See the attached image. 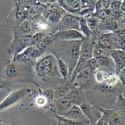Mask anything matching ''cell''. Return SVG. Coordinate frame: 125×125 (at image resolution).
I'll return each instance as SVG.
<instances>
[{
    "label": "cell",
    "instance_id": "obj_6",
    "mask_svg": "<svg viewBox=\"0 0 125 125\" xmlns=\"http://www.w3.org/2000/svg\"><path fill=\"white\" fill-rule=\"evenodd\" d=\"M97 110L101 114L106 125H123L122 115L114 110L113 108H104V107H97Z\"/></svg>",
    "mask_w": 125,
    "mask_h": 125
},
{
    "label": "cell",
    "instance_id": "obj_12",
    "mask_svg": "<svg viewBox=\"0 0 125 125\" xmlns=\"http://www.w3.org/2000/svg\"><path fill=\"white\" fill-rule=\"evenodd\" d=\"M96 43L106 51L115 50V39H114V35L112 32L101 33L98 38V41H96Z\"/></svg>",
    "mask_w": 125,
    "mask_h": 125
},
{
    "label": "cell",
    "instance_id": "obj_25",
    "mask_svg": "<svg viewBox=\"0 0 125 125\" xmlns=\"http://www.w3.org/2000/svg\"><path fill=\"white\" fill-rule=\"evenodd\" d=\"M121 4H122V1H110L109 10L111 12H118L120 11Z\"/></svg>",
    "mask_w": 125,
    "mask_h": 125
},
{
    "label": "cell",
    "instance_id": "obj_26",
    "mask_svg": "<svg viewBox=\"0 0 125 125\" xmlns=\"http://www.w3.org/2000/svg\"><path fill=\"white\" fill-rule=\"evenodd\" d=\"M7 86H6V84H5V82H3V81H0V90L1 89H4V88H6Z\"/></svg>",
    "mask_w": 125,
    "mask_h": 125
},
{
    "label": "cell",
    "instance_id": "obj_23",
    "mask_svg": "<svg viewBox=\"0 0 125 125\" xmlns=\"http://www.w3.org/2000/svg\"><path fill=\"white\" fill-rule=\"evenodd\" d=\"M84 19H85V18H84ZM85 20H86V24H87L88 28L90 29V31L93 33V31L96 30V28H97V25H98V20H97L94 16H93V14H92L90 17L86 18Z\"/></svg>",
    "mask_w": 125,
    "mask_h": 125
},
{
    "label": "cell",
    "instance_id": "obj_1",
    "mask_svg": "<svg viewBox=\"0 0 125 125\" xmlns=\"http://www.w3.org/2000/svg\"><path fill=\"white\" fill-rule=\"evenodd\" d=\"M60 42L61 43L58 46L59 51L51 50V52H54L55 54H57L65 62L68 67V70H69V75L71 76L72 72L74 71V69L76 67L77 61H78L81 41H69V42L60 41Z\"/></svg>",
    "mask_w": 125,
    "mask_h": 125
},
{
    "label": "cell",
    "instance_id": "obj_9",
    "mask_svg": "<svg viewBox=\"0 0 125 125\" xmlns=\"http://www.w3.org/2000/svg\"><path fill=\"white\" fill-rule=\"evenodd\" d=\"M79 108H80L81 112L83 113V115L85 116V118L89 121V123L91 125H94V123L100 117V113L97 110V108L95 106L91 105V104L88 103L86 100L83 102L82 104H80Z\"/></svg>",
    "mask_w": 125,
    "mask_h": 125
},
{
    "label": "cell",
    "instance_id": "obj_21",
    "mask_svg": "<svg viewBox=\"0 0 125 125\" xmlns=\"http://www.w3.org/2000/svg\"><path fill=\"white\" fill-rule=\"evenodd\" d=\"M104 56H108V53L106 50H104L102 47H100L97 43L93 47V52H92V58L94 59H98L100 57H104Z\"/></svg>",
    "mask_w": 125,
    "mask_h": 125
},
{
    "label": "cell",
    "instance_id": "obj_14",
    "mask_svg": "<svg viewBox=\"0 0 125 125\" xmlns=\"http://www.w3.org/2000/svg\"><path fill=\"white\" fill-rule=\"evenodd\" d=\"M4 76L7 79H14L19 76V70L15 63L10 61L4 67Z\"/></svg>",
    "mask_w": 125,
    "mask_h": 125
},
{
    "label": "cell",
    "instance_id": "obj_20",
    "mask_svg": "<svg viewBox=\"0 0 125 125\" xmlns=\"http://www.w3.org/2000/svg\"><path fill=\"white\" fill-rule=\"evenodd\" d=\"M108 74H110V73H108V72L104 71V70L97 69L94 72V74H93V79H94L95 82L98 83V84H102V83L105 81V79L107 78Z\"/></svg>",
    "mask_w": 125,
    "mask_h": 125
},
{
    "label": "cell",
    "instance_id": "obj_19",
    "mask_svg": "<svg viewBox=\"0 0 125 125\" xmlns=\"http://www.w3.org/2000/svg\"><path fill=\"white\" fill-rule=\"evenodd\" d=\"M18 31H19V34L18 35H32V26H31V23L27 20L20 23V26L18 28Z\"/></svg>",
    "mask_w": 125,
    "mask_h": 125
},
{
    "label": "cell",
    "instance_id": "obj_10",
    "mask_svg": "<svg viewBox=\"0 0 125 125\" xmlns=\"http://www.w3.org/2000/svg\"><path fill=\"white\" fill-rule=\"evenodd\" d=\"M114 64V72L119 74L125 68V52L123 50H112L108 53Z\"/></svg>",
    "mask_w": 125,
    "mask_h": 125
},
{
    "label": "cell",
    "instance_id": "obj_13",
    "mask_svg": "<svg viewBox=\"0 0 125 125\" xmlns=\"http://www.w3.org/2000/svg\"><path fill=\"white\" fill-rule=\"evenodd\" d=\"M50 53L54 56L55 58V61H56V66H57V71H58V74L59 76L62 78V79H69L70 75H69V70H68V67L66 65L65 62L62 60L57 54H55L54 52H50Z\"/></svg>",
    "mask_w": 125,
    "mask_h": 125
},
{
    "label": "cell",
    "instance_id": "obj_15",
    "mask_svg": "<svg viewBox=\"0 0 125 125\" xmlns=\"http://www.w3.org/2000/svg\"><path fill=\"white\" fill-rule=\"evenodd\" d=\"M64 13H65V11L61 7H57L54 11H52V12L47 14L46 19H47V21L51 24H58Z\"/></svg>",
    "mask_w": 125,
    "mask_h": 125
},
{
    "label": "cell",
    "instance_id": "obj_11",
    "mask_svg": "<svg viewBox=\"0 0 125 125\" xmlns=\"http://www.w3.org/2000/svg\"><path fill=\"white\" fill-rule=\"evenodd\" d=\"M61 115L68 118V119L74 120V121H77V122H81V123L85 124V125H91L89 123V121L85 118V116L83 115V113L81 112L79 106H77V105H72L66 112L61 114Z\"/></svg>",
    "mask_w": 125,
    "mask_h": 125
},
{
    "label": "cell",
    "instance_id": "obj_7",
    "mask_svg": "<svg viewBox=\"0 0 125 125\" xmlns=\"http://www.w3.org/2000/svg\"><path fill=\"white\" fill-rule=\"evenodd\" d=\"M55 38V40L64 41V42H69V41H81L83 38L82 34L78 30L75 29H69V30H59L56 32L52 33Z\"/></svg>",
    "mask_w": 125,
    "mask_h": 125
},
{
    "label": "cell",
    "instance_id": "obj_24",
    "mask_svg": "<svg viewBox=\"0 0 125 125\" xmlns=\"http://www.w3.org/2000/svg\"><path fill=\"white\" fill-rule=\"evenodd\" d=\"M40 92L47 98L49 103H52L54 101V90L53 89H44V90L40 89Z\"/></svg>",
    "mask_w": 125,
    "mask_h": 125
},
{
    "label": "cell",
    "instance_id": "obj_27",
    "mask_svg": "<svg viewBox=\"0 0 125 125\" xmlns=\"http://www.w3.org/2000/svg\"><path fill=\"white\" fill-rule=\"evenodd\" d=\"M0 125H9V124H6V123H4L1 119H0Z\"/></svg>",
    "mask_w": 125,
    "mask_h": 125
},
{
    "label": "cell",
    "instance_id": "obj_2",
    "mask_svg": "<svg viewBox=\"0 0 125 125\" xmlns=\"http://www.w3.org/2000/svg\"><path fill=\"white\" fill-rule=\"evenodd\" d=\"M55 67L57 68L54 56L51 53H48V54L42 55L40 58L36 60L34 70H35L37 77L45 80L51 75V73L53 72Z\"/></svg>",
    "mask_w": 125,
    "mask_h": 125
},
{
    "label": "cell",
    "instance_id": "obj_22",
    "mask_svg": "<svg viewBox=\"0 0 125 125\" xmlns=\"http://www.w3.org/2000/svg\"><path fill=\"white\" fill-rule=\"evenodd\" d=\"M124 105H125L124 96L122 94H119L118 95V98L116 100V103H115V107H114L113 109L116 110L117 112H119L121 115H122V114L124 115Z\"/></svg>",
    "mask_w": 125,
    "mask_h": 125
},
{
    "label": "cell",
    "instance_id": "obj_17",
    "mask_svg": "<svg viewBox=\"0 0 125 125\" xmlns=\"http://www.w3.org/2000/svg\"><path fill=\"white\" fill-rule=\"evenodd\" d=\"M55 119H56V123L57 125H85L81 122H77V121H74V120H71V119H68L62 115H59V114H56L54 115Z\"/></svg>",
    "mask_w": 125,
    "mask_h": 125
},
{
    "label": "cell",
    "instance_id": "obj_4",
    "mask_svg": "<svg viewBox=\"0 0 125 125\" xmlns=\"http://www.w3.org/2000/svg\"><path fill=\"white\" fill-rule=\"evenodd\" d=\"M43 55V52L41 51L37 46L31 45L24 49L21 53L16 55L14 58L11 59V62L13 63H28L33 60H37Z\"/></svg>",
    "mask_w": 125,
    "mask_h": 125
},
{
    "label": "cell",
    "instance_id": "obj_8",
    "mask_svg": "<svg viewBox=\"0 0 125 125\" xmlns=\"http://www.w3.org/2000/svg\"><path fill=\"white\" fill-rule=\"evenodd\" d=\"M78 19L79 17L73 14H70L65 12L60 19L58 23L57 31L59 30H69V29H75L78 30Z\"/></svg>",
    "mask_w": 125,
    "mask_h": 125
},
{
    "label": "cell",
    "instance_id": "obj_18",
    "mask_svg": "<svg viewBox=\"0 0 125 125\" xmlns=\"http://www.w3.org/2000/svg\"><path fill=\"white\" fill-rule=\"evenodd\" d=\"M34 105L38 108H45L48 104H51L49 103V101L47 100V98L42 94V93L40 92V89H39V93H38V95H36L34 97Z\"/></svg>",
    "mask_w": 125,
    "mask_h": 125
},
{
    "label": "cell",
    "instance_id": "obj_5",
    "mask_svg": "<svg viewBox=\"0 0 125 125\" xmlns=\"http://www.w3.org/2000/svg\"><path fill=\"white\" fill-rule=\"evenodd\" d=\"M32 45V35H14L13 41L9 49L10 55L14 58L16 55L26 49L27 47Z\"/></svg>",
    "mask_w": 125,
    "mask_h": 125
},
{
    "label": "cell",
    "instance_id": "obj_16",
    "mask_svg": "<svg viewBox=\"0 0 125 125\" xmlns=\"http://www.w3.org/2000/svg\"><path fill=\"white\" fill-rule=\"evenodd\" d=\"M119 83H120V80H119L118 75L115 74V73H110V74H108L107 78L105 79V81H104L102 84H104V85H106L107 87L113 89L114 87H116Z\"/></svg>",
    "mask_w": 125,
    "mask_h": 125
},
{
    "label": "cell",
    "instance_id": "obj_3",
    "mask_svg": "<svg viewBox=\"0 0 125 125\" xmlns=\"http://www.w3.org/2000/svg\"><path fill=\"white\" fill-rule=\"evenodd\" d=\"M33 94V90L27 88V87H22V88H18L12 92H10L9 94L0 102V112L6 110L10 107L14 106L15 104L23 100L24 98L31 96Z\"/></svg>",
    "mask_w": 125,
    "mask_h": 125
}]
</instances>
